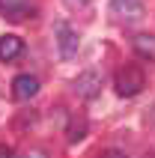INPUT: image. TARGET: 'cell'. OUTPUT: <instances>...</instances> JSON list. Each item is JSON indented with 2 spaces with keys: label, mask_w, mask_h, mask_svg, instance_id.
<instances>
[{
  "label": "cell",
  "mask_w": 155,
  "mask_h": 158,
  "mask_svg": "<svg viewBox=\"0 0 155 158\" xmlns=\"http://www.w3.org/2000/svg\"><path fill=\"white\" fill-rule=\"evenodd\" d=\"M143 84H146V75H143V69L140 66H122L119 72H116V78H113V89H116V96L122 98H131L137 96L140 89H143Z\"/></svg>",
  "instance_id": "obj_1"
},
{
  "label": "cell",
  "mask_w": 155,
  "mask_h": 158,
  "mask_svg": "<svg viewBox=\"0 0 155 158\" xmlns=\"http://www.w3.org/2000/svg\"><path fill=\"white\" fill-rule=\"evenodd\" d=\"M54 39H57V51H60L63 60H72V57L78 54L81 39H78V30L69 24V21H57V24H54Z\"/></svg>",
  "instance_id": "obj_2"
},
{
  "label": "cell",
  "mask_w": 155,
  "mask_h": 158,
  "mask_svg": "<svg viewBox=\"0 0 155 158\" xmlns=\"http://www.w3.org/2000/svg\"><path fill=\"white\" fill-rule=\"evenodd\" d=\"M0 15L12 24H21V21L36 15V6L30 0H0Z\"/></svg>",
  "instance_id": "obj_3"
},
{
  "label": "cell",
  "mask_w": 155,
  "mask_h": 158,
  "mask_svg": "<svg viewBox=\"0 0 155 158\" xmlns=\"http://www.w3.org/2000/svg\"><path fill=\"white\" fill-rule=\"evenodd\" d=\"M111 12L116 21H122V24H131V21H137V18H143V0H111Z\"/></svg>",
  "instance_id": "obj_4"
},
{
  "label": "cell",
  "mask_w": 155,
  "mask_h": 158,
  "mask_svg": "<svg viewBox=\"0 0 155 158\" xmlns=\"http://www.w3.org/2000/svg\"><path fill=\"white\" fill-rule=\"evenodd\" d=\"M75 93H78L81 98H95L98 93H102V75H98L95 69L81 72L78 81H75Z\"/></svg>",
  "instance_id": "obj_5"
},
{
  "label": "cell",
  "mask_w": 155,
  "mask_h": 158,
  "mask_svg": "<svg viewBox=\"0 0 155 158\" xmlns=\"http://www.w3.org/2000/svg\"><path fill=\"white\" fill-rule=\"evenodd\" d=\"M36 93H39V78H36V75H18V78L12 81V96H15L18 102H30Z\"/></svg>",
  "instance_id": "obj_6"
},
{
  "label": "cell",
  "mask_w": 155,
  "mask_h": 158,
  "mask_svg": "<svg viewBox=\"0 0 155 158\" xmlns=\"http://www.w3.org/2000/svg\"><path fill=\"white\" fill-rule=\"evenodd\" d=\"M131 48H134L137 57L155 63V33H137L134 39H131Z\"/></svg>",
  "instance_id": "obj_7"
},
{
  "label": "cell",
  "mask_w": 155,
  "mask_h": 158,
  "mask_svg": "<svg viewBox=\"0 0 155 158\" xmlns=\"http://www.w3.org/2000/svg\"><path fill=\"white\" fill-rule=\"evenodd\" d=\"M21 54H24V39H18V36H3L0 39V60L3 63L18 60Z\"/></svg>",
  "instance_id": "obj_8"
},
{
  "label": "cell",
  "mask_w": 155,
  "mask_h": 158,
  "mask_svg": "<svg viewBox=\"0 0 155 158\" xmlns=\"http://www.w3.org/2000/svg\"><path fill=\"white\" fill-rule=\"evenodd\" d=\"M12 123H15V128H18V131H27V128H33V125L39 123V116H36L33 110H27V114H21V116H15V119H12Z\"/></svg>",
  "instance_id": "obj_9"
},
{
  "label": "cell",
  "mask_w": 155,
  "mask_h": 158,
  "mask_svg": "<svg viewBox=\"0 0 155 158\" xmlns=\"http://www.w3.org/2000/svg\"><path fill=\"white\" fill-rule=\"evenodd\" d=\"M84 134H86V125H84V123H72V128H69V140H72V143L81 140Z\"/></svg>",
  "instance_id": "obj_10"
},
{
  "label": "cell",
  "mask_w": 155,
  "mask_h": 158,
  "mask_svg": "<svg viewBox=\"0 0 155 158\" xmlns=\"http://www.w3.org/2000/svg\"><path fill=\"white\" fill-rule=\"evenodd\" d=\"M98 158H128V155H125L122 149H104V152H102Z\"/></svg>",
  "instance_id": "obj_11"
},
{
  "label": "cell",
  "mask_w": 155,
  "mask_h": 158,
  "mask_svg": "<svg viewBox=\"0 0 155 158\" xmlns=\"http://www.w3.org/2000/svg\"><path fill=\"white\" fill-rule=\"evenodd\" d=\"M21 158H48V152H42V149H30L27 155H21Z\"/></svg>",
  "instance_id": "obj_12"
},
{
  "label": "cell",
  "mask_w": 155,
  "mask_h": 158,
  "mask_svg": "<svg viewBox=\"0 0 155 158\" xmlns=\"http://www.w3.org/2000/svg\"><path fill=\"white\" fill-rule=\"evenodd\" d=\"M90 0H66V6H72V9H84Z\"/></svg>",
  "instance_id": "obj_13"
},
{
  "label": "cell",
  "mask_w": 155,
  "mask_h": 158,
  "mask_svg": "<svg viewBox=\"0 0 155 158\" xmlns=\"http://www.w3.org/2000/svg\"><path fill=\"white\" fill-rule=\"evenodd\" d=\"M0 158H15V152H12V146H0Z\"/></svg>",
  "instance_id": "obj_14"
},
{
  "label": "cell",
  "mask_w": 155,
  "mask_h": 158,
  "mask_svg": "<svg viewBox=\"0 0 155 158\" xmlns=\"http://www.w3.org/2000/svg\"><path fill=\"white\" fill-rule=\"evenodd\" d=\"M143 158H155V152H149V155H143Z\"/></svg>",
  "instance_id": "obj_15"
}]
</instances>
